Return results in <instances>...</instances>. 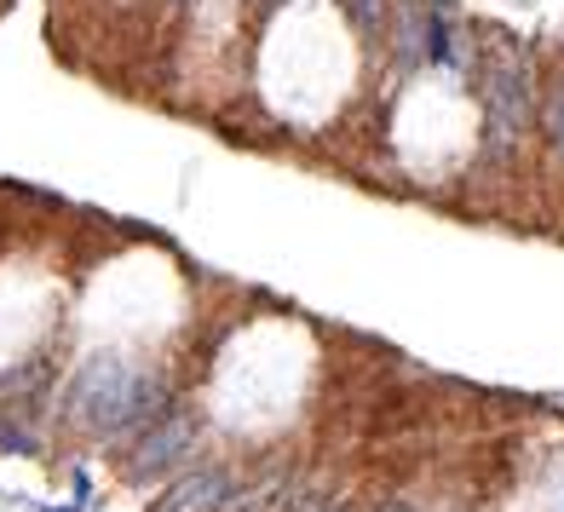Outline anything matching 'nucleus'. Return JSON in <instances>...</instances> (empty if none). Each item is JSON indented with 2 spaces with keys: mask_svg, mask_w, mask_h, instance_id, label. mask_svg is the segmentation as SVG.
<instances>
[{
  "mask_svg": "<svg viewBox=\"0 0 564 512\" xmlns=\"http://www.w3.org/2000/svg\"><path fill=\"white\" fill-rule=\"evenodd\" d=\"M191 449H196V415H191V408H167L156 426H144L133 438V455H127L121 472L133 483H156V478L185 467Z\"/></svg>",
  "mask_w": 564,
  "mask_h": 512,
  "instance_id": "3",
  "label": "nucleus"
},
{
  "mask_svg": "<svg viewBox=\"0 0 564 512\" xmlns=\"http://www.w3.org/2000/svg\"><path fill=\"white\" fill-rule=\"evenodd\" d=\"M542 133H547V144H553V156L564 162V81H553V87H547V105H542Z\"/></svg>",
  "mask_w": 564,
  "mask_h": 512,
  "instance_id": "6",
  "label": "nucleus"
},
{
  "mask_svg": "<svg viewBox=\"0 0 564 512\" xmlns=\"http://www.w3.org/2000/svg\"><path fill=\"white\" fill-rule=\"evenodd\" d=\"M242 495V483L225 467H191L167 483V495L150 512H230V501Z\"/></svg>",
  "mask_w": 564,
  "mask_h": 512,
  "instance_id": "4",
  "label": "nucleus"
},
{
  "mask_svg": "<svg viewBox=\"0 0 564 512\" xmlns=\"http://www.w3.org/2000/svg\"><path fill=\"white\" fill-rule=\"evenodd\" d=\"M426 64H438V69H460V64H467L455 12L444 7V0H426Z\"/></svg>",
  "mask_w": 564,
  "mask_h": 512,
  "instance_id": "5",
  "label": "nucleus"
},
{
  "mask_svg": "<svg viewBox=\"0 0 564 512\" xmlns=\"http://www.w3.org/2000/svg\"><path fill=\"white\" fill-rule=\"evenodd\" d=\"M173 408V386L156 369L121 363V357H98L75 374L69 386V415L98 438H127V432L156 426Z\"/></svg>",
  "mask_w": 564,
  "mask_h": 512,
  "instance_id": "1",
  "label": "nucleus"
},
{
  "mask_svg": "<svg viewBox=\"0 0 564 512\" xmlns=\"http://www.w3.org/2000/svg\"><path fill=\"white\" fill-rule=\"evenodd\" d=\"M530 127H535V69L519 46H501L484 64V156L507 162Z\"/></svg>",
  "mask_w": 564,
  "mask_h": 512,
  "instance_id": "2",
  "label": "nucleus"
},
{
  "mask_svg": "<svg viewBox=\"0 0 564 512\" xmlns=\"http://www.w3.org/2000/svg\"><path fill=\"white\" fill-rule=\"evenodd\" d=\"M346 12H351V23L364 35H375L380 23H387V7H380V0H346Z\"/></svg>",
  "mask_w": 564,
  "mask_h": 512,
  "instance_id": "7",
  "label": "nucleus"
},
{
  "mask_svg": "<svg viewBox=\"0 0 564 512\" xmlns=\"http://www.w3.org/2000/svg\"><path fill=\"white\" fill-rule=\"evenodd\" d=\"M294 512H346V506H340V501H317V495H312V501H294Z\"/></svg>",
  "mask_w": 564,
  "mask_h": 512,
  "instance_id": "8",
  "label": "nucleus"
}]
</instances>
